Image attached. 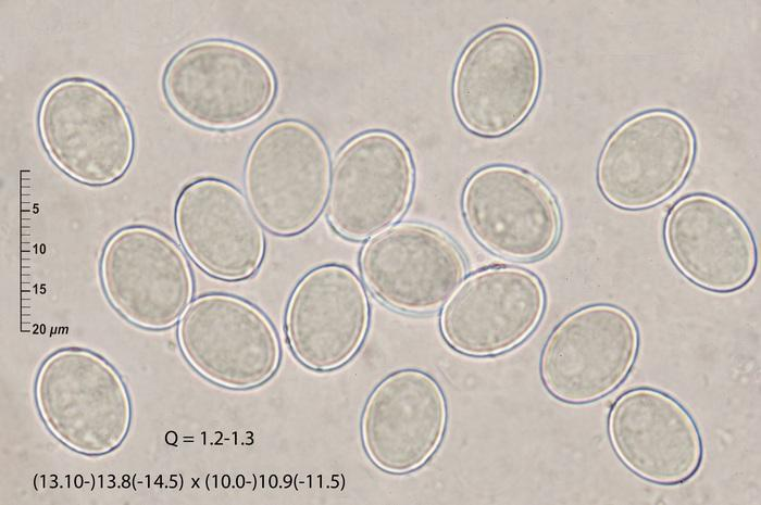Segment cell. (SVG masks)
Returning a JSON list of instances; mask_svg holds the SVG:
<instances>
[{
  "mask_svg": "<svg viewBox=\"0 0 761 505\" xmlns=\"http://www.w3.org/2000/svg\"><path fill=\"white\" fill-rule=\"evenodd\" d=\"M695 154L696 138L687 121L666 110L646 111L607 139L597 161V185L613 205L645 210L676 192Z\"/></svg>",
  "mask_w": 761,
  "mask_h": 505,
  "instance_id": "cell-9",
  "label": "cell"
},
{
  "mask_svg": "<svg viewBox=\"0 0 761 505\" xmlns=\"http://www.w3.org/2000/svg\"><path fill=\"white\" fill-rule=\"evenodd\" d=\"M174 223L191 261L209 276L241 281L261 267L265 236L247 198L217 178H199L178 194Z\"/></svg>",
  "mask_w": 761,
  "mask_h": 505,
  "instance_id": "cell-16",
  "label": "cell"
},
{
  "mask_svg": "<svg viewBox=\"0 0 761 505\" xmlns=\"http://www.w3.org/2000/svg\"><path fill=\"white\" fill-rule=\"evenodd\" d=\"M545 305L536 275L521 267L494 266L461 282L441 310L440 331L457 352L494 356L522 343L539 324Z\"/></svg>",
  "mask_w": 761,
  "mask_h": 505,
  "instance_id": "cell-13",
  "label": "cell"
},
{
  "mask_svg": "<svg viewBox=\"0 0 761 505\" xmlns=\"http://www.w3.org/2000/svg\"><path fill=\"white\" fill-rule=\"evenodd\" d=\"M541 78L539 55L526 33L494 26L463 50L454 68L452 101L462 125L479 136H502L534 106Z\"/></svg>",
  "mask_w": 761,
  "mask_h": 505,
  "instance_id": "cell-6",
  "label": "cell"
},
{
  "mask_svg": "<svg viewBox=\"0 0 761 505\" xmlns=\"http://www.w3.org/2000/svg\"><path fill=\"white\" fill-rule=\"evenodd\" d=\"M359 267L378 301L414 315L441 307L466 273L465 258L448 235L414 222L389 226L367 240Z\"/></svg>",
  "mask_w": 761,
  "mask_h": 505,
  "instance_id": "cell-10",
  "label": "cell"
},
{
  "mask_svg": "<svg viewBox=\"0 0 761 505\" xmlns=\"http://www.w3.org/2000/svg\"><path fill=\"white\" fill-rule=\"evenodd\" d=\"M473 237L490 252L515 261L546 255L557 243L561 214L549 188L511 165H490L466 181L461 201Z\"/></svg>",
  "mask_w": 761,
  "mask_h": 505,
  "instance_id": "cell-12",
  "label": "cell"
},
{
  "mask_svg": "<svg viewBox=\"0 0 761 505\" xmlns=\"http://www.w3.org/2000/svg\"><path fill=\"white\" fill-rule=\"evenodd\" d=\"M99 277L110 305L128 323L151 331L177 324L195 292L184 251L167 235L146 225L123 227L108 239Z\"/></svg>",
  "mask_w": 761,
  "mask_h": 505,
  "instance_id": "cell-7",
  "label": "cell"
},
{
  "mask_svg": "<svg viewBox=\"0 0 761 505\" xmlns=\"http://www.w3.org/2000/svg\"><path fill=\"white\" fill-rule=\"evenodd\" d=\"M639 336L634 319L612 304L584 306L562 319L547 338L539 374L546 390L569 404L595 402L631 371Z\"/></svg>",
  "mask_w": 761,
  "mask_h": 505,
  "instance_id": "cell-8",
  "label": "cell"
},
{
  "mask_svg": "<svg viewBox=\"0 0 761 505\" xmlns=\"http://www.w3.org/2000/svg\"><path fill=\"white\" fill-rule=\"evenodd\" d=\"M607 424L616 456L641 479L679 484L700 467V431L687 409L663 391L627 390L611 405Z\"/></svg>",
  "mask_w": 761,
  "mask_h": 505,
  "instance_id": "cell-17",
  "label": "cell"
},
{
  "mask_svg": "<svg viewBox=\"0 0 761 505\" xmlns=\"http://www.w3.org/2000/svg\"><path fill=\"white\" fill-rule=\"evenodd\" d=\"M176 336L189 366L225 389L258 388L280 365L282 348L272 321L257 305L234 294L207 293L192 300Z\"/></svg>",
  "mask_w": 761,
  "mask_h": 505,
  "instance_id": "cell-5",
  "label": "cell"
},
{
  "mask_svg": "<svg viewBox=\"0 0 761 505\" xmlns=\"http://www.w3.org/2000/svg\"><path fill=\"white\" fill-rule=\"evenodd\" d=\"M370 326V302L360 278L347 266H316L297 282L284 327L294 356L314 371L344 366L360 350Z\"/></svg>",
  "mask_w": 761,
  "mask_h": 505,
  "instance_id": "cell-14",
  "label": "cell"
},
{
  "mask_svg": "<svg viewBox=\"0 0 761 505\" xmlns=\"http://www.w3.org/2000/svg\"><path fill=\"white\" fill-rule=\"evenodd\" d=\"M447 417L446 397L431 375L417 369L395 371L373 389L363 406L364 452L385 472L414 471L438 449Z\"/></svg>",
  "mask_w": 761,
  "mask_h": 505,
  "instance_id": "cell-15",
  "label": "cell"
},
{
  "mask_svg": "<svg viewBox=\"0 0 761 505\" xmlns=\"http://www.w3.org/2000/svg\"><path fill=\"white\" fill-rule=\"evenodd\" d=\"M414 188L407 146L385 130L350 139L337 153L327 201V219L340 236L363 240L397 222Z\"/></svg>",
  "mask_w": 761,
  "mask_h": 505,
  "instance_id": "cell-11",
  "label": "cell"
},
{
  "mask_svg": "<svg viewBox=\"0 0 761 505\" xmlns=\"http://www.w3.org/2000/svg\"><path fill=\"white\" fill-rule=\"evenodd\" d=\"M171 106L194 125L211 130L247 126L273 104L277 81L257 51L225 39H205L179 50L163 74Z\"/></svg>",
  "mask_w": 761,
  "mask_h": 505,
  "instance_id": "cell-3",
  "label": "cell"
},
{
  "mask_svg": "<svg viewBox=\"0 0 761 505\" xmlns=\"http://www.w3.org/2000/svg\"><path fill=\"white\" fill-rule=\"evenodd\" d=\"M330 157L309 124L284 119L252 143L244 168L247 200L272 233L292 237L310 228L326 203Z\"/></svg>",
  "mask_w": 761,
  "mask_h": 505,
  "instance_id": "cell-4",
  "label": "cell"
},
{
  "mask_svg": "<svg viewBox=\"0 0 761 505\" xmlns=\"http://www.w3.org/2000/svg\"><path fill=\"white\" fill-rule=\"evenodd\" d=\"M34 399L47 430L75 453L107 455L129 433L133 403L126 382L89 349L67 346L49 354L38 368Z\"/></svg>",
  "mask_w": 761,
  "mask_h": 505,
  "instance_id": "cell-1",
  "label": "cell"
},
{
  "mask_svg": "<svg viewBox=\"0 0 761 505\" xmlns=\"http://www.w3.org/2000/svg\"><path fill=\"white\" fill-rule=\"evenodd\" d=\"M37 128L50 160L80 184L110 185L132 164L130 117L116 96L93 80L71 77L50 87L38 108Z\"/></svg>",
  "mask_w": 761,
  "mask_h": 505,
  "instance_id": "cell-2",
  "label": "cell"
},
{
  "mask_svg": "<svg viewBox=\"0 0 761 505\" xmlns=\"http://www.w3.org/2000/svg\"><path fill=\"white\" fill-rule=\"evenodd\" d=\"M666 251L695 285L732 292L754 275L757 249L743 217L724 201L694 193L676 201L664 220Z\"/></svg>",
  "mask_w": 761,
  "mask_h": 505,
  "instance_id": "cell-18",
  "label": "cell"
}]
</instances>
